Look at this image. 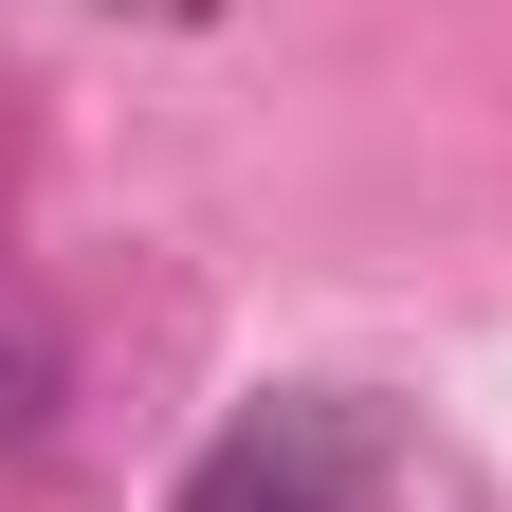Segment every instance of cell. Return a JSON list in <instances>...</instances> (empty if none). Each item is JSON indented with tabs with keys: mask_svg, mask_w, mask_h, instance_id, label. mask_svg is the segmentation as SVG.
I'll use <instances>...</instances> for the list:
<instances>
[{
	"mask_svg": "<svg viewBox=\"0 0 512 512\" xmlns=\"http://www.w3.org/2000/svg\"><path fill=\"white\" fill-rule=\"evenodd\" d=\"M37 421H55V330L0 311V439H37Z\"/></svg>",
	"mask_w": 512,
	"mask_h": 512,
	"instance_id": "1",
	"label": "cell"
},
{
	"mask_svg": "<svg viewBox=\"0 0 512 512\" xmlns=\"http://www.w3.org/2000/svg\"><path fill=\"white\" fill-rule=\"evenodd\" d=\"M202 512H330V494H311V476H220Z\"/></svg>",
	"mask_w": 512,
	"mask_h": 512,
	"instance_id": "2",
	"label": "cell"
},
{
	"mask_svg": "<svg viewBox=\"0 0 512 512\" xmlns=\"http://www.w3.org/2000/svg\"><path fill=\"white\" fill-rule=\"evenodd\" d=\"M110 19H220V0H110Z\"/></svg>",
	"mask_w": 512,
	"mask_h": 512,
	"instance_id": "3",
	"label": "cell"
}]
</instances>
